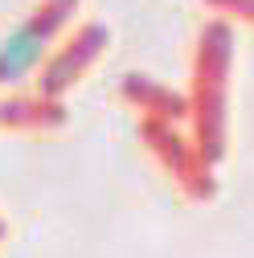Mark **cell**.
I'll return each instance as SVG.
<instances>
[{"label": "cell", "mask_w": 254, "mask_h": 258, "mask_svg": "<svg viewBox=\"0 0 254 258\" xmlns=\"http://www.w3.org/2000/svg\"><path fill=\"white\" fill-rule=\"evenodd\" d=\"M103 45H107V29L99 21L82 25L78 33L61 45L57 53H49V61L37 70V94H45V99H61V94H66L94 66V57L103 53Z\"/></svg>", "instance_id": "2"}, {"label": "cell", "mask_w": 254, "mask_h": 258, "mask_svg": "<svg viewBox=\"0 0 254 258\" xmlns=\"http://www.w3.org/2000/svg\"><path fill=\"white\" fill-rule=\"evenodd\" d=\"M78 13V0H41L37 9H29L5 37H0V86H21L29 74H37L49 53L53 41L66 33V25Z\"/></svg>", "instance_id": "1"}, {"label": "cell", "mask_w": 254, "mask_h": 258, "mask_svg": "<svg viewBox=\"0 0 254 258\" xmlns=\"http://www.w3.org/2000/svg\"><path fill=\"white\" fill-rule=\"evenodd\" d=\"M226 57H230V33L226 25H213L201 41V61H197V115H201V136L209 140V152L221 144V78H226Z\"/></svg>", "instance_id": "3"}, {"label": "cell", "mask_w": 254, "mask_h": 258, "mask_svg": "<svg viewBox=\"0 0 254 258\" xmlns=\"http://www.w3.org/2000/svg\"><path fill=\"white\" fill-rule=\"evenodd\" d=\"M0 242H5V217H0Z\"/></svg>", "instance_id": "5"}, {"label": "cell", "mask_w": 254, "mask_h": 258, "mask_svg": "<svg viewBox=\"0 0 254 258\" xmlns=\"http://www.w3.org/2000/svg\"><path fill=\"white\" fill-rule=\"evenodd\" d=\"M66 119L61 99H45V94H9L0 103V127L5 132H53Z\"/></svg>", "instance_id": "4"}]
</instances>
